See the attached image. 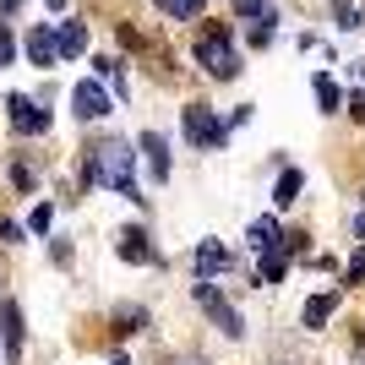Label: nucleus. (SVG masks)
<instances>
[{"label":"nucleus","mask_w":365,"mask_h":365,"mask_svg":"<svg viewBox=\"0 0 365 365\" xmlns=\"http://www.w3.org/2000/svg\"><path fill=\"white\" fill-rule=\"evenodd\" d=\"M294 197H300V169H284L278 185H273V202H278V207H289Z\"/></svg>","instance_id":"f3484780"},{"label":"nucleus","mask_w":365,"mask_h":365,"mask_svg":"<svg viewBox=\"0 0 365 365\" xmlns=\"http://www.w3.org/2000/svg\"><path fill=\"white\" fill-rule=\"evenodd\" d=\"M6 109H11V125L22 131V137H38V131H49V115L33 104V98H22V93H11V98H6Z\"/></svg>","instance_id":"423d86ee"},{"label":"nucleus","mask_w":365,"mask_h":365,"mask_svg":"<svg viewBox=\"0 0 365 365\" xmlns=\"http://www.w3.org/2000/svg\"><path fill=\"white\" fill-rule=\"evenodd\" d=\"M185 137L197 142V148H218V142L229 137V125L218 120L207 104H191V109H185Z\"/></svg>","instance_id":"20e7f679"},{"label":"nucleus","mask_w":365,"mask_h":365,"mask_svg":"<svg viewBox=\"0 0 365 365\" xmlns=\"http://www.w3.org/2000/svg\"><path fill=\"white\" fill-rule=\"evenodd\" d=\"M327 317H333V294H311L305 300V327H327Z\"/></svg>","instance_id":"dca6fc26"},{"label":"nucleus","mask_w":365,"mask_h":365,"mask_svg":"<svg viewBox=\"0 0 365 365\" xmlns=\"http://www.w3.org/2000/svg\"><path fill=\"white\" fill-rule=\"evenodd\" d=\"M131 164H137V153L125 148V142H104V148L93 153V180L109 185V191H120V197H131V202H142L137 180H131Z\"/></svg>","instance_id":"f257e3e1"},{"label":"nucleus","mask_w":365,"mask_h":365,"mask_svg":"<svg viewBox=\"0 0 365 365\" xmlns=\"http://www.w3.org/2000/svg\"><path fill=\"white\" fill-rule=\"evenodd\" d=\"M278 240H284V235H278L273 218H257V224H251V240H245V245H251V251H267V245H278Z\"/></svg>","instance_id":"2eb2a0df"},{"label":"nucleus","mask_w":365,"mask_h":365,"mask_svg":"<svg viewBox=\"0 0 365 365\" xmlns=\"http://www.w3.org/2000/svg\"><path fill=\"white\" fill-rule=\"evenodd\" d=\"M28 61L38 66V71H49V66L61 61V49H55V28H33L28 33Z\"/></svg>","instance_id":"0eeeda50"},{"label":"nucleus","mask_w":365,"mask_h":365,"mask_svg":"<svg viewBox=\"0 0 365 365\" xmlns=\"http://www.w3.org/2000/svg\"><path fill=\"white\" fill-rule=\"evenodd\" d=\"M142 153H148L153 180H169V142L158 137V131H148V137H142Z\"/></svg>","instance_id":"f8f14e48"},{"label":"nucleus","mask_w":365,"mask_h":365,"mask_svg":"<svg viewBox=\"0 0 365 365\" xmlns=\"http://www.w3.org/2000/svg\"><path fill=\"white\" fill-rule=\"evenodd\" d=\"M49 6H55V11H66V0H49Z\"/></svg>","instance_id":"bb28decb"},{"label":"nucleus","mask_w":365,"mask_h":365,"mask_svg":"<svg viewBox=\"0 0 365 365\" xmlns=\"http://www.w3.org/2000/svg\"><path fill=\"white\" fill-rule=\"evenodd\" d=\"M0 240H22V229H16L11 218H0Z\"/></svg>","instance_id":"b1692460"},{"label":"nucleus","mask_w":365,"mask_h":365,"mask_svg":"<svg viewBox=\"0 0 365 365\" xmlns=\"http://www.w3.org/2000/svg\"><path fill=\"white\" fill-rule=\"evenodd\" d=\"M349 278H354V284L365 278V251H354V262H349Z\"/></svg>","instance_id":"5701e85b"},{"label":"nucleus","mask_w":365,"mask_h":365,"mask_svg":"<svg viewBox=\"0 0 365 365\" xmlns=\"http://www.w3.org/2000/svg\"><path fill=\"white\" fill-rule=\"evenodd\" d=\"M197 61L207 66L218 82H229V76L240 71V55H235V44H229V28H202V38H197Z\"/></svg>","instance_id":"f03ea898"},{"label":"nucleus","mask_w":365,"mask_h":365,"mask_svg":"<svg viewBox=\"0 0 365 365\" xmlns=\"http://www.w3.org/2000/svg\"><path fill=\"white\" fill-rule=\"evenodd\" d=\"M197 305H202V311H207V317L218 322V327H224L229 338H240V333H245V327H240V317H235V305H229L224 294H218V284H213V278H197Z\"/></svg>","instance_id":"7ed1b4c3"},{"label":"nucleus","mask_w":365,"mask_h":365,"mask_svg":"<svg viewBox=\"0 0 365 365\" xmlns=\"http://www.w3.org/2000/svg\"><path fill=\"white\" fill-rule=\"evenodd\" d=\"M284 273H289V245L278 240V245H267V251H262V278H267V284H278Z\"/></svg>","instance_id":"ddd939ff"},{"label":"nucleus","mask_w":365,"mask_h":365,"mask_svg":"<svg viewBox=\"0 0 365 365\" xmlns=\"http://www.w3.org/2000/svg\"><path fill=\"white\" fill-rule=\"evenodd\" d=\"M55 49H61V61H76V55H82V49H88V28H82V22H61V28H55Z\"/></svg>","instance_id":"6e6552de"},{"label":"nucleus","mask_w":365,"mask_h":365,"mask_svg":"<svg viewBox=\"0 0 365 365\" xmlns=\"http://www.w3.org/2000/svg\"><path fill=\"white\" fill-rule=\"evenodd\" d=\"M120 257H125V262H158V251H153L148 235L131 224V229H120Z\"/></svg>","instance_id":"9b49d317"},{"label":"nucleus","mask_w":365,"mask_h":365,"mask_svg":"<svg viewBox=\"0 0 365 365\" xmlns=\"http://www.w3.org/2000/svg\"><path fill=\"white\" fill-rule=\"evenodd\" d=\"M0 6H6V11H16V0H0Z\"/></svg>","instance_id":"a878e982"},{"label":"nucleus","mask_w":365,"mask_h":365,"mask_svg":"<svg viewBox=\"0 0 365 365\" xmlns=\"http://www.w3.org/2000/svg\"><path fill=\"white\" fill-rule=\"evenodd\" d=\"M109 365H131V360H125V354H115V360H109Z\"/></svg>","instance_id":"393cba45"},{"label":"nucleus","mask_w":365,"mask_h":365,"mask_svg":"<svg viewBox=\"0 0 365 365\" xmlns=\"http://www.w3.org/2000/svg\"><path fill=\"white\" fill-rule=\"evenodd\" d=\"M0 344H6V360L22 354V311L16 305H0Z\"/></svg>","instance_id":"1a4fd4ad"},{"label":"nucleus","mask_w":365,"mask_h":365,"mask_svg":"<svg viewBox=\"0 0 365 365\" xmlns=\"http://www.w3.org/2000/svg\"><path fill=\"white\" fill-rule=\"evenodd\" d=\"M16 61V38H11V28H0V71Z\"/></svg>","instance_id":"412c9836"},{"label":"nucleus","mask_w":365,"mask_h":365,"mask_svg":"<svg viewBox=\"0 0 365 365\" xmlns=\"http://www.w3.org/2000/svg\"><path fill=\"white\" fill-rule=\"evenodd\" d=\"M175 365H202V360H175Z\"/></svg>","instance_id":"cd10ccee"},{"label":"nucleus","mask_w":365,"mask_h":365,"mask_svg":"<svg viewBox=\"0 0 365 365\" xmlns=\"http://www.w3.org/2000/svg\"><path fill=\"white\" fill-rule=\"evenodd\" d=\"M240 22H257V28H273V22H278V6H273V0H240Z\"/></svg>","instance_id":"4468645a"},{"label":"nucleus","mask_w":365,"mask_h":365,"mask_svg":"<svg viewBox=\"0 0 365 365\" xmlns=\"http://www.w3.org/2000/svg\"><path fill=\"white\" fill-rule=\"evenodd\" d=\"M317 104H322V109H327V115H333V109H338V104H344V93H338V82H333V76H327V71H322V76H317Z\"/></svg>","instance_id":"a211bd4d"},{"label":"nucleus","mask_w":365,"mask_h":365,"mask_svg":"<svg viewBox=\"0 0 365 365\" xmlns=\"http://www.w3.org/2000/svg\"><path fill=\"white\" fill-rule=\"evenodd\" d=\"M333 16H338V28H360V11H354V0H333Z\"/></svg>","instance_id":"6ab92c4d"},{"label":"nucleus","mask_w":365,"mask_h":365,"mask_svg":"<svg viewBox=\"0 0 365 365\" xmlns=\"http://www.w3.org/2000/svg\"><path fill=\"white\" fill-rule=\"evenodd\" d=\"M360 76H365V61H360Z\"/></svg>","instance_id":"c756f323"},{"label":"nucleus","mask_w":365,"mask_h":365,"mask_svg":"<svg viewBox=\"0 0 365 365\" xmlns=\"http://www.w3.org/2000/svg\"><path fill=\"white\" fill-rule=\"evenodd\" d=\"M28 224H33V235H49V224H55V213H49V207H33V218H28Z\"/></svg>","instance_id":"4be33fe9"},{"label":"nucleus","mask_w":365,"mask_h":365,"mask_svg":"<svg viewBox=\"0 0 365 365\" xmlns=\"http://www.w3.org/2000/svg\"><path fill=\"white\" fill-rule=\"evenodd\" d=\"M158 6H164L169 16H180V22H185V16H197V11H202V0H158Z\"/></svg>","instance_id":"aec40b11"},{"label":"nucleus","mask_w":365,"mask_h":365,"mask_svg":"<svg viewBox=\"0 0 365 365\" xmlns=\"http://www.w3.org/2000/svg\"><path fill=\"white\" fill-rule=\"evenodd\" d=\"M229 262H235V257H229V251H224L218 240H202V245H197V278H213V273H224Z\"/></svg>","instance_id":"9d476101"},{"label":"nucleus","mask_w":365,"mask_h":365,"mask_svg":"<svg viewBox=\"0 0 365 365\" xmlns=\"http://www.w3.org/2000/svg\"><path fill=\"white\" fill-rule=\"evenodd\" d=\"M360 235H365V213H360Z\"/></svg>","instance_id":"c85d7f7f"},{"label":"nucleus","mask_w":365,"mask_h":365,"mask_svg":"<svg viewBox=\"0 0 365 365\" xmlns=\"http://www.w3.org/2000/svg\"><path fill=\"white\" fill-rule=\"evenodd\" d=\"M71 109L82 115V120H104V115H109L104 82H76V88H71Z\"/></svg>","instance_id":"39448f33"}]
</instances>
